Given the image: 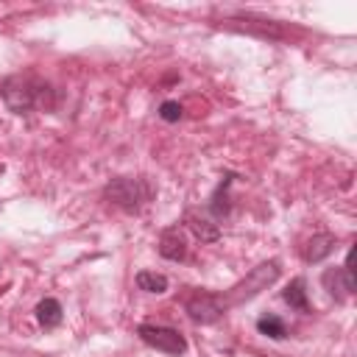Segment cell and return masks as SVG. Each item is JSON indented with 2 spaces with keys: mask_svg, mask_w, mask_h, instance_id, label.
<instances>
[{
  "mask_svg": "<svg viewBox=\"0 0 357 357\" xmlns=\"http://www.w3.org/2000/svg\"><path fill=\"white\" fill-rule=\"evenodd\" d=\"M335 245H337L335 234H312V237L304 243L301 257H304L307 262H321V259H326V257L335 251Z\"/></svg>",
  "mask_w": 357,
  "mask_h": 357,
  "instance_id": "9",
  "label": "cell"
},
{
  "mask_svg": "<svg viewBox=\"0 0 357 357\" xmlns=\"http://www.w3.org/2000/svg\"><path fill=\"white\" fill-rule=\"evenodd\" d=\"M159 254L165 259H173V262H178V259L187 257V240H184V234H181L178 226H170V229L162 231V237H159Z\"/></svg>",
  "mask_w": 357,
  "mask_h": 357,
  "instance_id": "7",
  "label": "cell"
},
{
  "mask_svg": "<svg viewBox=\"0 0 357 357\" xmlns=\"http://www.w3.org/2000/svg\"><path fill=\"white\" fill-rule=\"evenodd\" d=\"M0 95L6 100V106L17 114H25L31 109H50L53 106V89L31 75H14L8 81H3Z\"/></svg>",
  "mask_w": 357,
  "mask_h": 357,
  "instance_id": "1",
  "label": "cell"
},
{
  "mask_svg": "<svg viewBox=\"0 0 357 357\" xmlns=\"http://www.w3.org/2000/svg\"><path fill=\"white\" fill-rule=\"evenodd\" d=\"M134 282L145 293H165L167 290V276L165 273H156V271H139Z\"/></svg>",
  "mask_w": 357,
  "mask_h": 357,
  "instance_id": "12",
  "label": "cell"
},
{
  "mask_svg": "<svg viewBox=\"0 0 357 357\" xmlns=\"http://www.w3.org/2000/svg\"><path fill=\"white\" fill-rule=\"evenodd\" d=\"M61 318H64V310H61V304H59L56 298H42V301L36 304V321H39L45 329H56V326L61 324Z\"/></svg>",
  "mask_w": 357,
  "mask_h": 357,
  "instance_id": "10",
  "label": "cell"
},
{
  "mask_svg": "<svg viewBox=\"0 0 357 357\" xmlns=\"http://www.w3.org/2000/svg\"><path fill=\"white\" fill-rule=\"evenodd\" d=\"M106 201H112L114 206L126 209V212H137L139 206H145L153 198V187L145 178H134V176H120L112 178L103 190Z\"/></svg>",
  "mask_w": 357,
  "mask_h": 357,
  "instance_id": "3",
  "label": "cell"
},
{
  "mask_svg": "<svg viewBox=\"0 0 357 357\" xmlns=\"http://www.w3.org/2000/svg\"><path fill=\"white\" fill-rule=\"evenodd\" d=\"M307 284H304V279L298 276V279H293L290 284H287V290L282 293V298L293 307V310H298V312H310V301H307V290H304Z\"/></svg>",
  "mask_w": 357,
  "mask_h": 357,
  "instance_id": "11",
  "label": "cell"
},
{
  "mask_svg": "<svg viewBox=\"0 0 357 357\" xmlns=\"http://www.w3.org/2000/svg\"><path fill=\"white\" fill-rule=\"evenodd\" d=\"M279 279V262L276 259H268V262H259L257 268H251L234 287H229L226 293H223V301H226V307L231 310V307H240V304H245V301H251V298H257L262 290H268L273 282Z\"/></svg>",
  "mask_w": 357,
  "mask_h": 357,
  "instance_id": "2",
  "label": "cell"
},
{
  "mask_svg": "<svg viewBox=\"0 0 357 357\" xmlns=\"http://www.w3.org/2000/svg\"><path fill=\"white\" fill-rule=\"evenodd\" d=\"M137 335L145 346L162 351V354H170V357H178L187 351V337L173 329V326H159V324H139L137 326Z\"/></svg>",
  "mask_w": 357,
  "mask_h": 357,
  "instance_id": "4",
  "label": "cell"
},
{
  "mask_svg": "<svg viewBox=\"0 0 357 357\" xmlns=\"http://www.w3.org/2000/svg\"><path fill=\"white\" fill-rule=\"evenodd\" d=\"M351 257H354V251H349V254H346V262H343L340 268H326V271H324V276H321L324 287H326V290H329V296H332V298H337V301H343V298H349V296L354 293Z\"/></svg>",
  "mask_w": 357,
  "mask_h": 357,
  "instance_id": "6",
  "label": "cell"
},
{
  "mask_svg": "<svg viewBox=\"0 0 357 357\" xmlns=\"http://www.w3.org/2000/svg\"><path fill=\"white\" fill-rule=\"evenodd\" d=\"M184 310L195 324H215L226 315L229 307H226L223 296L209 293V290H195L184 298Z\"/></svg>",
  "mask_w": 357,
  "mask_h": 357,
  "instance_id": "5",
  "label": "cell"
},
{
  "mask_svg": "<svg viewBox=\"0 0 357 357\" xmlns=\"http://www.w3.org/2000/svg\"><path fill=\"white\" fill-rule=\"evenodd\" d=\"M181 114H184V106H181V103H176V100H165V103L159 106V117H162V120H167V123H178V120H181Z\"/></svg>",
  "mask_w": 357,
  "mask_h": 357,
  "instance_id": "14",
  "label": "cell"
},
{
  "mask_svg": "<svg viewBox=\"0 0 357 357\" xmlns=\"http://www.w3.org/2000/svg\"><path fill=\"white\" fill-rule=\"evenodd\" d=\"M184 220H187L190 231H192L198 240H204V243H215V240L220 237V226H218L209 215H201V212L190 209V212L184 215Z\"/></svg>",
  "mask_w": 357,
  "mask_h": 357,
  "instance_id": "8",
  "label": "cell"
},
{
  "mask_svg": "<svg viewBox=\"0 0 357 357\" xmlns=\"http://www.w3.org/2000/svg\"><path fill=\"white\" fill-rule=\"evenodd\" d=\"M257 329H259L262 335L273 337V340L287 337V326H284V321H282L279 315H262V318L257 321Z\"/></svg>",
  "mask_w": 357,
  "mask_h": 357,
  "instance_id": "13",
  "label": "cell"
}]
</instances>
